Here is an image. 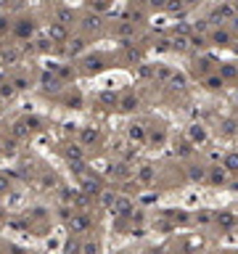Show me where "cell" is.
<instances>
[{
    "label": "cell",
    "instance_id": "6da1fadb",
    "mask_svg": "<svg viewBox=\"0 0 238 254\" xmlns=\"http://www.w3.org/2000/svg\"><path fill=\"white\" fill-rule=\"evenodd\" d=\"M90 228V217L85 212H74L72 217H69V231L74 233V236H80V233H87Z\"/></svg>",
    "mask_w": 238,
    "mask_h": 254
},
{
    "label": "cell",
    "instance_id": "7a4b0ae2",
    "mask_svg": "<svg viewBox=\"0 0 238 254\" xmlns=\"http://www.w3.org/2000/svg\"><path fill=\"white\" fill-rule=\"evenodd\" d=\"M48 40H50V43H66V40H69V29H66V24L50 22V24H48Z\"/></svg>",
    "mask_w": 238,
    "mask_h": 254
},
{
    "label": "cell",
    "instance_id": "3957f363",
    "mask_svg": "<svg viewBox=\"0 0 238 254\" xmlns=\"http://www.w3.org/2000/svg\"><path fill=\"white\" fill-rule=\"evenodd\" d=\"M82 193H87L90 199L101 196V193H104V185H101V180L93 178V175H82Z\"/></svg>",
    "mask_w": 238,
    "mask_h": 254
},
{
    "label": "cell",
    "instance_id": "277c9868",
    "mask_svg": "<svg viewBox=\"0 0 238 254\" xmlns=\"http://www.w3.org/2000/svg\"><path fill=\"white\" fill-rule=\"evenodd\" d=\"M32 32H35V22H32V19H19V22L14 24V35L19 37V40H29L32 37Z\"/></svg>",
    "mask_w": 238,
    "mask_h": 254
},
{
    "label": "cell",
    "instance_id": "5b68a950",
    "mask_svg": "<svg viewBox=\"0 0 238 254\" xmlns=\"http://www.w3.org/2000/svg\"><path fill=\"white\" fill-rule=\"evenodd\" d=\"M104 69V58L101 56H85L82 58V71L85 74H95V71Z\"/></svg>",
    "mask_w": 238,
    "mask_h": 254
},
{
    "label": "cell",
    "instance_id": "8992f818",
    "mask_svg": "<svg viewBox=\"0 0 238 254\" xmlns=\"http://www.w3.org/2000/svg\"><path fill=\"white\" fill-rule=\"evenodd\" d=\"M101 27H104V19L95 16V14H87L85 19H82V29L85 32H98Z\"/></svg>",
    "mask_w": 238,
    "mask_h": 254
},
{
    "label": "cell",
    "instance_id": "52a82bcc",
    "mask_svg": "<svg viewBox=\"0 0 238 254\" xmlns=\"http://www.w3.org/2000/svg\"><path fill=\"white\" fill-rule=\"evenodd\" d=\"M40 85H43V90H48V93H56V90L61 88V80L56 74H43L40 77Z\"/></svg>",
    "mask_w": 238,
    "mask_h": 254
},
{
    "label": "cell",
    "instance_id": "ba28073f",
    "mask_svg": "<svg viewBox=\"0 0 238 254\" xmlns=\"http://www.w3.org/2000/svg\"><path fill=\"white\" fill-rule=\"evenodd\" d=\"M98 140V127H82L80 130V143L82 146H90V143Z\"/></svg>",
    "mask_w": 238,
    "mask_h": 254
},
{
    "label": "cell",
    "instance_id": "9c48e42d",
    "mask_svg": "<svg viewBox=\"0 0 238 254\" xmlns=\"http://www.w3.org/2000/svg\"><path fill=\"white\" fill-rule=\"evenodd\" d=\"M114 212L122 214V217H125V214H130L132 212V201L127 199V196H117V201H114Z\"/></svg>",
    "mask_w": 238,
    "mask_h": 254
},
{
    "label": "cell",
    "instance_id": "30bf717a",
    "mask_svg": "<svg viewBox=\"0 0 238 254\" xmlns=\"http://www.w3.org/2000/svg\"><path fill=\"white\" fill-rule=\"evenodd\" d=\"M56 22L66 24V27H69V24L74 22V11L72 8H64V5H61V8H56Z\"/></svg>",
    "mask_w": 238,
    "mask_h": 254
},
{
    "label": "cell",
    "instance_id": "8fae6325",
    "mask_svg": "<svg viewBox=\"0 0 238 254\" xmlns=\"http://www.w3.org/2000/svg\"><path fill=\"white\" fill-rule=\"evenodd\" d=\"M0 58H3L5 64H16L19 58H22V53H19V48L8 45V48H3V50H0Z\"/></svg>",
    "mask_w": 238,
    "mask_h": 254
},
{
    "label": "cell",
    "instance_id": "7c38bea8",
    "mask_svg": "<svg viewBox=\"0 0 238 254\" xmlns=\"http://www.w3.org/2000/svg\"><path fill=\"white\" fill-rule=\"evenodd\" d=\"M135 106H138V95L127 93V95H122V98H119V109H122V112H132Z\"/></svg>",
    "mask_w": 238,
    "mask_h": 254
},
{
    "label": "cell",
    "instance_id": "4fadbf2b",
    "mask_svg": "<svg viewBox=\"0 0 238 254\" xmlns=\"http://www.w3.org/2000/svg\"><path fill=\"white\" fill-rule=\"evenodd\" d=\"M66 159L69 162H77V159H85V154H82V146H66Z\"/></svg>",
    "mask_w": 238,
    "mask_h": 254
},
{
    "label": "cell",
    "instance_id": "5bb4252c",
    "mask_svg": "<svg viewBox=\"0 0 238 254\" xmlns=\"http://www.w3.org/2000/svg\"><path fill=\"white\" fill-rule=\"evenodd\" d=\"M222 167L228 169V172H238V154H228V156H225Z\"/></svg>",
    "mask_w": 238,
    "mask_h": 254
},
{
    "label": "cell",
    "instance_id": "9a60e30c",
    "mask_svg": "<svg viewBox=\"0 0 238 254\" xmlns=\"http://www.w3.org/2000/svg\"><path fill=\"white\" fill-rule=\"evenodd\" d=\"M82 254H101L98 241H82Z\"/></svg>",
    "mask_w": 238,
    "mask_h": 254
},
{
    "label": "cell",
    "instance_id": "2e32d148",
    "mask_svg": "<svg viewBox=\"0 0 238 254\" xmlns=\"http://www.w3.org/2000/svg\"><path fill=\"white\" fill-rule=\"evenodd\" d=\"M111 175H117V178H127V175H130V167H127L125 162H117V164H111Z\"/></svg>",
    "mask_w": 238,
    "mask_h": 254
},
{
    "label": "cell",
    "instance_id": "e0dca14e",
    "mask_svg": "<svg viewBox=\"0 0 238 254\" xmlns=\"http://www.w3.org/2000/svg\"><path fill=\"white\" fill-rule=\"evenodd\" d=\"M114 201H117V193H114V191H106V188H104V193H101V204H104V207H111V209H114Z\"/></svg>",
    "mask_w": 238,
    "mask_h": 254
},
{
    "label": "cell",
    "instance_id": "ac0fdd59",
    "mask_svg": "<svg viewBox=\"0 0 238 254\" xmlns=\"http://www.w3.org/2000/svg\"><path fill=\"white\" fill-rule=\"evenodd\" d=\"M130 138L132 140H143L146 138V127L143 125H130Z\"/></svg>",
    "mask_w": 238,
    "mask_h": 254
},
{
    "label": "cell",
    "instance_id": "d6986e66",
    "mask_svg": "<svg viewBox=\"0 0 238 254\" xmlns=\"http://www.w3.org/2000/svg\"><path fill=\"white\" fill-rule=\"evenodd\" d=\"M14 95H16V88H14L11 82H3V85H0V98H14Z\"/></svg>",
    "mask_w": 238,
    "mask_h": 254
},
{
    "label": "cell",
    "instance_id": "ffe728a7",
    "mask_svg": "<svg viewBox=\"0 0 238 254\" xmlns=\"http://www.w3.org/2000/svg\"><path fill=\"white\" fill-rule=\"evenodd\" d=\"M98 101L104 103V106H117V103H119V98H117L114 93H101V95H98Z\"/></svg>",
    "mask_w": 238,
    "mask_h": 254
},
{
    "label": "cell",
    "instance_id": "44dd1931",
    "mask_svg": "<svg viewBox=\"0 0 238 254\" xmlns=\"http://www.w3.org/2000/svg\"><path fill=\"white\" fill-rule=\"evenodd\" d=\"M8 191H11V178H8V175H3V172H0V196H5Z\"/></svg>",
    "mask_w": 238,
    "mask_h": 254
},
{
    "label": "cell",
    "instance_id": "7402d4cb",
    "mask_svg": "<svg viewBox=\"0 0 238 254\" xmlns=\"http://www.w3.org/2000/svg\"><path fill=\"white\" fill-rule=\"evenodd\" d=\"M204 138H207V133H204V127H191V140H196V143H201Z\"/></svg>",
    "mask_w": 238,
    "mask_h": 254
},
{
    "label": "cell",
    "instance_id": "603a6c76",
    "mask_svg": "<svg viewBox=\"0 0 238 254\" xmlns=\"http://www.w3.org/2000/svg\"><path fill=\"white\" fill-rule=\"evenodd\" d=\"M11 85H14L16 90H27V88H29V80H27V77H14V80H11Z\"/></svg>",
    "mask_w": 238,
    "mask_h": 254
},
{
    "label": "cell",
    "instance_id": "cb8c5ba5",
    "mask_svg": "<svg viewBox=\"0 0 238 254\" xmlns=\"http://www.w3.org/2000/svg\"><path fill=\"white\" fill-rule=\"evenodd\" d=\"M82 48H85V40H72V43H69V48H66V50L74 56V53H80Z\"/></svg>",
    "mask_w": 238,
    "mask_h": 254
},
{
    "label": "cell",
    "instance_id": "d4e9b609",
    "mask_svg": "<svg viewBox=\"0 0 238 254\" xmlns=\"http://www.w3.org/2000/svg\"><path fill=\"white\" fill-rule=\"evenodd\" d=\"M225 178H228V169H215V172H212V180H215V183H225Z\"/></svg>",
    "mask_w": 238,
    "mask_h": 254
},
{
    "label": "cell",
    "instance_id": "484cf974",
    "mask_svg": "<svg viewBox=\"0 0 238 254\" xmlns=\"http://www.w3.org/2000/svg\"><path fill=\"white\" fill-rule=\"evenodd\" d=\"M228 40H230L228 32H215V43L217 45H228Z\"/></svg>",
    "mask_w": 238,
    "mask_h": 254
},
{
    "label": "cell",
    "instance_id": "4316f807",
    "mask_svg": "<svg viewBox=\"0 0 238 254\" xmlns=\"http://www.w3.org/2000/svg\"><path fill=\"white\" fill-rule=\"evenodd\" d=\"M8 29H14V24H11V19H5V16H0V35H5Z\"/></svg>",
    "mask_w": 238,
    "mask_h": 254
},
{
    "label": "cell",
    "instance_id": "83f0119b",
    "mask_svg": "<svg viewBox=\"0 0 238 254\" xmlns=\"http://www.w3.org/2000/svg\"><path fill=\"white\" fill-rule=\"evenodd\" d=\"M138 178H140V180H143V183H149V180L153 178V172H151V167H143V169H140V175H138Z\"/></svg>",
    "mask_w": 238,
    "mask_h": 254
},
{
    "label": "cell",
    "instance_id": "f1b7e54d",
    "mask_svg": "<svg viewBox=\"0 0 238 254\" xmlns=\"http://www.w3.org/2000/svg\"><path fill=\"white\" fill-rule=\"evenodd\" d=\"M204 175H207V172H204V169L194 167V172H191V178H194V180H204Z\"/></svg>",
    "mask_w": 238,
    "mask_h": 254
},
{
    "label": "cell",
    "instance_id": "f546056e",
    "mask_svg": "<svg viewBox=\"0 0 238 254\" xmlns=\"http://www.w3.org/2000/svg\"><path fill=\"white\" fill-rule=\"evenodd\" d=\"M209 88H222V77L217 80V77H209Z\"/></svg>",
    "mask_w": 238,
    "mask_h": 254
},
{
    "label": "cell",
    "instance_id": "4dcf8cb0",
    "mask_svg": "<svg viewBox=\"0 0 238 254\" xmlns=\"http://www.w3.org/2000/svg\"><path fill=\"white\" fill-rule=\"evenodd\" d=\"M130 32H132L130 24H122V27H119V35H130Z\"/></svg>",
    "mask_w": 238,
    "mask_h": 254
},
{
    "label": "cell",
    "instance_id": "1f68e13d",
    "mask_svg": "<svg viewBox=\"0 0 238 254\" xmlns=\"http://www.w3.org/2000/svg\"><path fill=\"white\" fill-rule=\"evenodd\" d=\"M3 5H8V0H0V8H3Z\"/></svg>",
    "mask_w": 238,
    "mask_h": 254
},
{
    "label": "cell",
    "instance_id": "d6a6232c",
    "mask_svg": "<svg viewBox=\"0 0 238 254\" xmlns=\"http://www.w3.org/2000/svg\"><path fill=\"white\" fill-rule=\"evenodd\" d=\"M0 199H3V196H0ZM0 209H3V201H0Z\"/></svg>",
    "mask_w": 238,
    "mask_h": 254
},
{
    "label": "cell",
    "instance_id": "836d02e7",
    "mask_svg": "<svg viewBox=\"0 0 238 254\" xmlns=\"http://www.w3.org/2000/svg\"><path fill=\"white\" fill-rule=\"evenodd\" d=\"M104 3H108V0H104Z\"/></svg>",
    "mask_w": 238,
    "mask_h": 254
},
{
    "label": "cell",
    "instance_id": "e575fe53",
    "mask_svg": "<svg viewBox=\"0 0 238 254\" xmlns=\"http://www.w3.org/2000/svg\"><path fill=\"white\" fill-rule=\"evenodd\" d=\"M236 3H238V0H236Z\"/></svg>",
    "mask_w": 238,
    "mask_h": 254
}]
</instances>
